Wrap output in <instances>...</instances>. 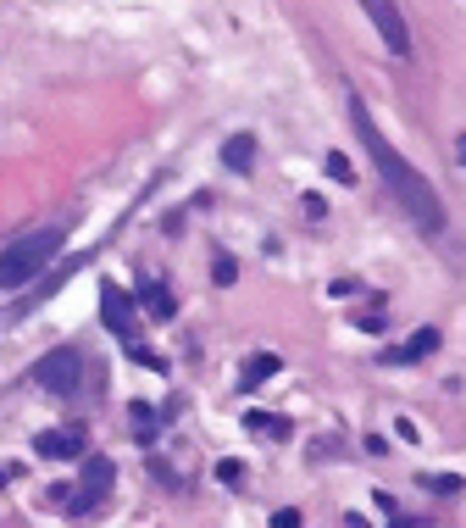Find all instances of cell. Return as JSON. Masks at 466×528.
I'll return each mask as SVG.
<instances>
[{
    "label": "cell",
    "mask_w": 466,
    "mask_h": 528,
    "mask_svg": "<svg viewBox=\"0 0 466 528\" xmlns=\"http://www.w3.org/2000/svg\"><path fill=\"white\" fill-rule=\"evenodd\" d=\"M222 167H228V173H250V167H256V139H250V134H228L222 139Z\"/></svg>",
    "instance_id": "cell-8"
},
{
    "label": "cell",
    "mask_w": 466,
    "mask_h": 528,
    "mask_svg": "<svg viewBox=\"0 0 466 528\" xmlns=\"http://www.w3.org/2000/svg\"><path fill=\"white\" fill-rule=\"evenodd\" d=\"M128 345H134V351H128V356H134V362H139V367H151V373H156V367H161V373H167V356H156V351H151V345H139V340H128Z\"/></svg>",
    "instance_id": "cell-13"
},
{
    "label": "cell",
    "mask_w": 466,
    "mask_h": 528,
    "mask_svg": "<svg viewBox=\"0 0 466 528\" xmlns=\"http://www.w3.org/2000/svg\"><path fill=\"white\" fill-rule=\"evenodd\" d=\"M139 295H144V311H151L156 317V323H167V317H173V295H167L156 279H151V272H144V279H139Z\"/></svg>",
    "instance_id": "cell-10"
},
{
    "label": "cell",
    "mask_w": 466,
    "mask_h": 528,
    "mask_svg": "<svg viewBox=\"0 0 466 528\" xmlns=\"http://www.w3.org/2000/svg\"><path fill=\"white\" fill-rule=\"evenodd\" d=\"M34 445H39L45 461H78V456H89V451H83V429H45Z\"/></svg>",
    "instance_id": "cell-7"
},
{
    "label": "cell",
    "mask_w": 466,
    "mask_h": 528,
    "mask_svg": "<svg viewBox=\"0 0 466 528\" xmlns=\"http://www.w3.org/2000/svg\"><path fill=\"white\" fill-rule=\"evenodd\" d=\"M78 461H83V473H78V490H83V495L73 500V517L95 512V500L117 484V461H112V456H78Z\"/></svg>",
    "instance_id": "cell-6"
},
{
    "label": "cell",
    "mask_w": 466,
    "mask_h": 528,
    "mask_svg": "<svg viewBox=\"0 0 466 528\" xmlns=\"http://www.w3.org/2000/svg\"><path fill=\"white\" fill-rule=\"evenodd\" d=\"M361 12L372 17V28H377L389 56H411V28H406V17H400L394 0H361Z\"/></svg>",
    "instance_id": "cell-5"
},
{
    "label": "cell",
    "mask_w": 466,
    "mask_h": 528,
    "mask_svg": "<svg viewBox=\"0 0 466 528\" xmlns=\"http://www.w3.org/2000/svg\"><path fill=\"white\" fill-rule=\"evenodd\" d=\"M245 422H250V429H261V434H289V429H283V422H278V417H261V412H250Z\"/></svg>",
    "instance_id": "cell-15"
},
{
    "label": "cell",
    "mask_w": 466,
    "mask_h": 528,
    "mask_svg": "<svg viewBox=\"0 0 466 528\" xmlns=\"http://www.w3.org/2000/svg\"><path fill=\"white\" fill-rule=\"evenodd\" d=\"M12 473H17V468H0V484H6V478H12Z\"/></svg>",
    "instance_id": "cell-20"
},
{
    "label": "cell",
    "mask_w": 466,
    "mask_h": 528,
    "mask_svg": "<svg viewBox=\"0 0 466 528\" xmlns=\"http://www.w3.org/2000/svg\"><path fill=\"white\" fill-rule=\"evenodd\" d=\"M345 112H350V129H355V139H361V151L372 156V167L377 173H384V184H389V195L400 201L416 217V228L422 234H444V228H450V206H444V195L416 173V167L406 162L394 151V139L377 129V117L367 112V100L361 95H345Z\"/></svg>",
    "instance_id": "cell-1"
},
{
    "label": "cell",
    "mask_w": 466,
    "mask_h": 528,
    "mask_svg": "<svg viewBox=\"0 0 466 528\" xmlns=\"http://www.w3.org/2000/svg\"><path fill=\"white\" fill-rule=\"evenodd\" d=\"M389 528H416V523H411V517H394V523H389Z\"/></svg>",
    "instance_id": "cell-19"
},
{
    "label": "cell",
    "mask_w": 466,
    "mask_h": 528,
    "mask_svg": "<svg viewBox=\"0 0 466 528\" xmlns=\"http://www.w3.org/2000/svg\"><path fill=\"white\" fill-rule=\"evenodd\" d=\"M278 367H283V362H278V356H272V351H261V356H256V362H250V367H245V384H250V390H256V384H267V378H272V373H278Z\"/></svg>",
    "instance_id": "cell-11"
},
{
    "label": "cell",
    "mask_w": 466,
    "mask_h": 528,
    "mask_svg": "<svg viewBox=\"0 0 466 528\" xmlns=\"http://www.w3.org/2000/svg\"><path fill=\"white\" fill-rule=\"evenodd\" d=\"M272 528H300V512H289V506H283V512L272 517Z\"/></svg>",
    "instance_id": "cell-18"
},
{
    "label": "cell",
    "mask_w": 466,
    "mask_h": 528,
    "mask_svg": "<svg viewBox=\"0 0 466 528\" xmlns=\"http://www.w3.org/2000/svg\"><path fill=\"white\" fill-rule=\"evenodd\" d=\"M100 323L112 328L117 340H134V334H139V306H134V295L122 289V284H112V279L100 284Z\"/></svg>",
    "instance_id": "cell-4"
},
{
    "label": "cell",
    "mask_w": 466,
    "mask_h": 528,
    "mask_svg": "<svg viewBox=\"0 0 466 528\" xmlns=\"http://www.w3.org/2000/svg\"><path fill=\"white\" fill-rule=\"evenodd\" d=\"M328 173H333L338 184H355V167H350V156H338V151L328 156Z\"/></svg>",
    "instance_id": "cell-14"
},
{
    "label": "cell",
    "mask_w": 466,
    "mask_h": 528,
    "mask_svg": "<svg viewBox=\"0 0 466 528\" xmlns=\"http://www.w3.org/2000/svg\"><path fill=\"white\" fill-rule=\"evenodd\" d=\"M428 351H439V328H416L400 351H389V356H384V362H422Z\"/></svg>",
    "instance_id": "cell-9"
},
{
    "label": "cell",
    "mask_w": 466,
    "mask_h": 528,
    "mask_svg": "<svg viewBox=\"0 0 466 528\" xmlns=\"http://www.w3.org/2000/svg\"><path fill=\"white\" fill-rule=\"evenodd\" d=\"M422 490H433V495H461V490H466V484H461L455 473H433V478H428V473H422Z\"/></svg>",
    "instance_id": "cell-12"
},
{
    "label": "cell",
    "mask_w": 466,
    "mask_h": 528,
    "mask_svg": "<svg viewBox=\"0 0 466 528\" xmlns=\"http://www.w3.org/2000/svg\"><path fill=\"white\" fill-rule=\"evenodd\" d=\"M67 245V228L45 223V228H28L23 240H12L0 250V289H28L34 279H45V267L56 262V250Z\"/></svg>",
    "instance_id": "cell-2"
},
{
    "label": "cell",
    "mask_w": 466,
    "mask_h": 528,
    "mask_svg": "<svg viewBox=\"0 0 466 528\" xmlns=\"http://www.w3.org/2000/svg\"><path fill=\"white\" fill-rule=\"evenodd\" d=\"M217 478H222V484H239V478H245V468L228 456V461H217Z\"/></svg>",
    "instance_id": "cell-16"
},
{
    "label": "cell",
    "mask_w": 466,
    "mask_h": 528,
    "mask_svg": "<svg viewBox=\"0 0 466 528\" xmlns=\"http://www.w3.org/2000/svg\"><path fill=\"white\" fill-rule=\"evenodd\" d=\"M34 384L50 390V395H73L83 384V351L78 345H56L50 356H39V362H34Z\"/></svg>",
    "instance_id": "cell-3"
},
{
    "label": "cell",
    "mask_w": 466,
    "mask_h": 528,
    "mask_svg": "<svg viewBox=\"0 0 466 528\" xmlns=\"http://www.w3.org/2000/svg\"><path fill=\"white\" fill-rule=\"evenodd\" d=\"M233 279H239V267H233V262H228V256H222V262H217V284H222V289H228V284H233Z\"/></svg>",
    "instance_id": "cell-17"
}]
</instances>
